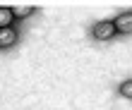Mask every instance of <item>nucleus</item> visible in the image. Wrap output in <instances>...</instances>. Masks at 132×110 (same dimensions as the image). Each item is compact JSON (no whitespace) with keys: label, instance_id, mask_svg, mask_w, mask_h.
I'll return each instance as SVG.
<instances>
[{"label":"nucleus","instance_id":"1","mask_svg":"<svg viewBox=\"0 0 132 110\" xmlns=\"http://www.w3.org/2000/svg\"><path fill=\"white\" fill-rule=\"evenodd\" d=\"M118 31H115L113 22H98V24L94 26V38H98V41H108V38H113Z\"/></svg>","mask_w":132,"mask_h":110},{"label":"nucleus","instance_id":"2","mask_svg":"<svg viewBox=\"0 0 132 110\" xmlns=\"http://www.w3.org/2000/svg\"><path fill=\"white\" fill-rule=\"evenodd\" d=\"M113 26L118 34H132V12H122L113 19Z\"/></svg>","mask_w":132,"mask_h":110},{"label":"nucleus","instance_id":"3","mask_svg":"<svg viewBox=\"0 0 132 110\" xmlns=\"http://www.w3.org/2000/svg\"><path fill=\"white\" fill-rule=\"evenodd\" d=\"M14 41H17V31L12 26L0 29V48H10V45H14Z\"/></svg>","mask_w":132,"mask_h":110},{"label":"nucleus","instance_id":"4","mask_svg":"<svg viewBox=\"0 0 132 110\" xmlns=\"http://www.w3.org/2000/svg\"><path fill=\"white\" fill-rule=\"evenodd\" d=\"M14 14H12V7H0V29H7L12 24Z\"/></svg>","mask_w":132,"mask_h":110},{"label":"nucleus","instance_id":"5","mask_svg":"<svg viewBox=\"0 0 132 110\" xmlns=\"http://www.w3.org/2000/svg\"><path fill=\"white\" fill-rule=\"evenodd\" d=\"M34 12V5H14L12 7V14L17 19H24V17H29V14Z\"/></svg>","mask_w":132,"mask_h":110},{"label":"nucleus","instance_id":"6","mask_svg":"<svg viewBox=\"0 0 132 110\" xmlns=\"http://www.w3.org/2000/svg\"><path fill=\"white\" fill-rule=\"evenodd\" d=\"M120 93H122L125 98H132V79H127V81L120 84Z\"/></svg>","mask_w":132,"mask_h":110}]
</instances>
